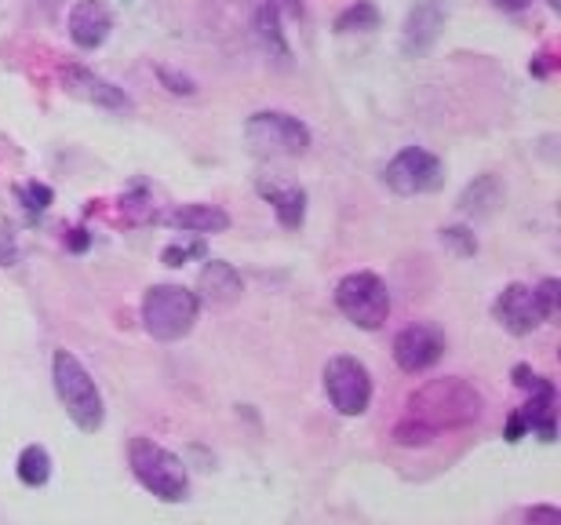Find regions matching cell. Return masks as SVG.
<instances>
[{"label":"cell","mask_w":561,"mask_h":525,"mask_svg":"<svg viewBox=\"0 0 561 525\" xmlns=\"http://www.w3.org/2000/svg\"><path fill=\"white\" fill-rule=\"evenodd\" d=\"M205 255H208V244L201 238H186V233H183V241L164 244L161 263L164 266H186L190 260H205Z\"/></svg>","instance_id":"obj_22"},{"label":"cell","mask_w":561,"mask_h":525,"mask_svg":"<svg viewBox=\"0 0 561 525\" xmlns=\"http://www.w3.org/2000/svg\"><path fill=\"white\" fill-rule=\"evenodd\" d=\"M266 4H274L277 11H288L291 19H302V0H266Z\"/></svg>","instance_id":"obj_32"},{"label":"cell","mask_w":561,"mask_h":525,"mask_svg":"<svg viewBox=\"0 0 561 525\" xmlns=\"http://www.w3.org/2000/svg\"><path fill=\"white\" fill-rule=\"evenodd\" d=\"M255 30H260V37H263V48L274 52L277 59L285 62L288 59V44H285V37H280V22H277V8L274 4L260 8V15H255Z\"/></svg>","instance_id":"obj_21"},{"label":"cell","mask_w":561,"mask_h":525,"mask_svg":"<svg viewBox=\"0 0 561 525\" xmlns=\"http://www.w3.org/2000/svg\"><path fill=\"white\" fill-rule=\"evenodd\" d=\"M503 201V186L496 175H478L474 183H470L463 194H459V212L463 216H489L492 208H496Z\"/></svg>","instance_id":"obj_18"},{"label":"cell","mask_w":561,"mask_h":525,"mask_svg":"<svg viewBox=\"0 0 561 525\" xmlns=\"http://www.w3.org/2000/svg\"><path fill=\"white\" fill-rule=\"evenodd\" d=\"M197 310H201V299L190 293V288L164 282V285L146 288L139 315H142V329L150 332L153 340L175 343L194 332Z\"/></svg>","instance_id":"obj_4"},{"label":"cell","mask_w":561,"mask_h":525,"mask_svg":"<svg viewBox=\"0 0 561 525\" xmlns=\"http://www.w3.org/2000/svg\"><path fill=\"white\" fill-rule=\"evenodd\" d=\"M244 293V282L241 274L233 271V263H222V260H208L201 266L197 274V299H205L208 307H230L233 299H241Z\"/></svg>","instance_id":"obj_15"},{"label":"cell","mask_w":561,"mask_h":525,"mask_svg":"<svg viewBox=\"0 0 561 525\" xmlns=\"http://www.w3.org/2000/svg\"><path fill=\"white\" fill-rule=\"evenodd\" d=\"M88 244H92V233H88V230L77 227V230L66 233V249H70V252H88Z\"/></svg>","instance_id":"obj_31"},{"label":"cell","mask_w":561,"mask_h":525,"mask_svg":"<svg viewBox=\"0 0 561 525\" xmlns=\"http://www.w3.org/2000/svg\"><path fill=\"white\" fill-rule=\"evenodd\" d=\"M379 22H383V15H379L373 0H357V4L343 8L335 15V33H373L379 30Z\"/></svg>","instance_id":"obj_20"},{"label":"cell","mask_w":561,"mask_h":525,"mask_svg":"<svg viewBox=\"0 0 561 525\" xmlns=\"http://www.w3.org/2000/svg\"><path fill=\"white\" fill-rule=\"evenodd\" d=\"M157 77H161V84H164L172 95H194V92H197V84L190 81L186 73H175V70H168V66H157Z\"/></svg>","instance_id":"obj_27"},{"label":"cell","mask_w":561,"mask_h":525,"mask_svg":"<svg viewBox=\"0 0 561 525\" xmlns=\"http://www.w3.org/2000/svg\"><path fill=\"white\" fill-rule=\"evenodd\" d=\"M51 384L55 395H59L66 416H70L77 427L95 434L106 423V406H103V390L92 379V373L81 365V357L70 351H55L51 357Z\"/></svg>","instance_id":"obj_3"},{"label":"cell","mask_w":561,"mask_h":525,"mask_svg":"<svg viewBox=\"0 0 561 525\" xmlns=\"http://www.w3.org/2000/svg\"><path fill=\"white\" fill-rule=\"evenodd\" d=\"M492 318H496L500 329H507L511 336H529V332H536L547 321L540 299H536V288L522 285V282H511L496 296V304H492Z\"/></svg>","instance_id":"obj_11"},{"label":"cell","mask_w":561,"mask_h":525,"mask_svg":"<svg viewBox=\"0 0 561 525\" xmlns=\"http://www.w3.org/2000/svg\"><path fill=\"white\" fill-rule=\"evenodd\" d=\"M59 81L62 88L70 92L73 99H84V103H92L99 110H117V114H125V110H131V99L125 95V88L110 84L106 77L92 73L88 66L81 62H66L59 66Z\"/></svg>","instance_id":"obj_12"},{"label":"cell","mask_w":561,"mask_h":525,"mask_svg":"<svg viewBox=\"0 0 561 525\" xmlns=\"http://www.w3.org/2000/svg\"><path fill=\"white\" fill-rule=\"evenodd\" d=\"M525 522H529V525H561V511L551 507V504H540V507L525 511Z\"/></svg>","instance_id":"obj_28"},{"label":"cell","mask_w":561,"mask_h":525,"mask_svg":"<svg viewBox=\"0 0 561 525\" xmlns=\"http://www.w3.org/2000/svg\"><path fill=\"white\" fill-rule=\"evenodd\" d=\"M121 216L131 227H139V222H150L153 219V197L146 194V190H131V194L121 197Z\"/></svg>","instance_id":"obj_24"},{"label":"cell","mask_w":561,"mask_h":525,"mask_svg":"<svg viewBox=\"0 0 561 525\" xmlns=\"http://www.w3.org/2000/svg\"><path fill=\"white\" fill-rule=\"evenodd\" d=\"M442 241L448 244V249H456L459 255H474L478 252V238L467 227H445Z\"/></svg>","instance_id":"obj_25"},{"label":"cell","mask_w":561,"mask_h":525,"mask_svg":"<svg viewBox=\"0 0 561 525\" xmlns=\"http://www.w3.org/2000/svg\"><path fill=\"white\" fill-rule=\"evenodd\" d=\"M551 66H554V62H551V55H540V59H536V62L529 66V70H533L536 77H547V73H551Z\"/></svg>","instance_id":"obj_34"},{"label":"cell","mask_w":561,"mask_h":525,"mask_svg":"<svg viewBox=\"0 0 561 525\" xmlns=\"http://www.w3.org/2000/svg\"><path fill=\"white\" fill-rule=\"evenodd\" d=\"M481 412H485V398L474 384H467L463 376H442L405 398V412L398 416L390 438L401 449H423V445L442 438L445 431H463L478 423Z\"/></svg>","instance_id":"obj_1"},{"label":"cell","mask_w":561,"mask_h":525,"mask_svg":"<svg viewBox=\"0 0 561 525\" xmlns=\"http://www.w3.org/2000/svg\"><path fill=\"white\" fill-rule=\"evenodd\" d=\"M324 395L340 416H365L373 401V373L351 354H335L324 365Z\"/></svg>","instance_id":"obj_7"},{"label":"cell","mask_w":561,"mask_h":525,"mask_svg":"<svg viewBox=\"0 0 561 525\" xmlns=\"http://www.w3.org/2000/svg\"><path fill=\"white\" fill-rule=\"evenodd\" d=\"M168 227L183 230V233H222L230 230V216L219 205H179L164 216Z\"/></svg>","instance_id":"obj_16"},{"label":"cell","mask_w":561,"mask_h":525,"mask_svg":"<svg viewBox=\"0 0 561 525\" xmlns=\"http://www.w3.org/2000/svg\"><path fill=\"white\" fill-rule=\"evenodd\" d=\"M110 30H114V19H110V8L103 0H77L70 8V41L77 48L84 52L103 48Z\"/></svg>","instance_id":"obj_14"},{"label":"cell","mask_w":561,"mask_h":525,"mask_svg":"<svg viewBox=\"0 0 561 525\" xmlns=\"http://www.w3.org/2000/svg\"><path fill=\"white\" fill-rule=\"evenodd\" d=\"M514 387H522L529 401L518 409L529 434H540V442H554L558 434V387L547 376L533 373L529 365H514Z\"/></svg>","instance_id":"obj_9"},{"label":"cell","mask_w":561,"mask_h":525,"mask_svg":"<svg viewBox=\"0 0 561 525\" xmlns=\"http://www.w3.org/2000/svg\"><path fill=\"white\" fill-rule=\"evenodd\" d=\"M525 434H529V427H525V420H522V412L514 409L511 416H507V431H503V438L507 442H522Z\"/></svg>","instance_id":"obj_30"},{"label":"cell","mask_w":561,"mask_h":525,"mask_svg":"<svg viewBox=\"0 0 561 525\" xmlns=\"http://www.w3.org/2000/svg\"><path fill=\"white\" fill-rule=\"evenodd\" d=\"M15 475H19V482L26 486V489H41V486H48L51 482V453L44 449V445H26V449L19 453V460H15Z\"/></svg>","instance_id":"obj_19"},{"label":"cell","mask_w":561,"mask_h":525,"mask_svg":"<svg viewBox=\"0 0 561 525\" xmlns=\"http://www.w3.org/2000/svg\"><path fill=\"white\" fill-rule=\"evenodd\" d=\"M55 201V190L48 183H37V179H30V183L19 186V205L30 212V216H41V212H48Z\"/></svg>","instance_id":"obj_23"},{"label":"cell","mask_w":561,"mask_h":525,"mask_svg":"<svg viewBox=\"0 0 561 525\" xmlns=\"http://www.w3.org/2000/svg\"><path fill=\"white\" fill-rule=\"evenodd\" d=\"M445 351H448V340L434 321H412V326L398 332L394 347H390L394 365L409 376H420L426 368H434L445 357Z\"/></svg>","instance_id":"obj_10"},{"label":"cell","mask_w":561,"mask_h":525,"mask_svg":"<svg viewBox=\"0 0 561 525\" xmlns=\"http://www.w3.org/2000/svg\"><path fill=\"white\" fill-rule=\"evenodd\" d=\"M383 183H387L390 190H394L398 197L434 194V190L445 183V164L437 161L431 150H423V147H405V150L394 153V158L387 161Z\"/></svg>","instance_id":"obj_8"},{"label":"cell","mask_w":561,"mask_h":525,"mask_svg":"<svg viewBox=\"0 0 561 525\" xmlns=\"http://www.w3.org/2000/svg\"><path fill=\"white\" fill-rule=\"evenodd\" d=\"M128 467L131 478L146 489L150 497L164 500V504H183L190 497V471L172 449H164L161 442L136 434L128 442Z\"/></svg>","instance_id":"obj_2"},{"label":"cell","mask_w":561,"mask_h":525,"mask_svg":"<svg viewBox=\"0 0 561 525\" xmlns=\"http://www.w3.org/2000/svg\"><path fill=\"white\" fill-rule=\"evenodd\" d=\"M15 260H19V244L8 227H0V266H11Z\"/></svg>","instance_id":"obj_29"},{"label":"cell","mask_w":561,"mask_h":525,"mask_svg":"<svg viewBox=\"0 0 561 525\" xmlns=\"http://www.w3.org/2000/svg\"><path fill=\"white\" fill-rule=\"evenodd\" d=\"M244 142L260 158H302L310 150V128L285 110H260L244 121Z\"/></svg>","instance_id":"obj_6"},{"label":"cell","mask_w":561,"mask_h":525,"mask_svg":"<svg viewBox=\"0 0 561 525\" xmlns=\"http://www.w3.org/2000/svg\"><path fill=\"white\" fill-rule=\"evenodd\" d=\"M448 22V11L442 0H416L405 19V33H401V48L409 55H426L434 48V41L442 37Z\"/></svg>","instance_id":"obj_13"},{"label":"cell","mask_w":561,"mask_h":525,"mask_svg":"<svg viewBox=\"0 0 561 525\" xmlns=\"http://www.w3.org/2000/svg\"><path fill=\"white\" fill-rule=\"evenodd\" d=\"M260 194L274 205V216L285 230H299L307 219V190L302 186H277V183H260Z\"/></svg>","instance_id":"obj_17"},{"label":"cell","mask_w":561,"mask_h":525,"mask_svg":"<svg viewBox=\"0 0 561 525\" xmlns=\"http://www.w3.org/2000/svg\"><path fill=\"white\" fill-rule=\"evenodd\" d=\"M536 299H540V307H543V318L551 321L558 315V299H561V282H558V277H547V282L536 285Z\"/></svg>","instance_id":"obj_26"},{"label":"cell","mask_w":561,"mask_h":525,"mask_svg":"<svg viewBox=\"0 0 561 525\" xmlns=\"http://www.w3.org/2000/svg\"><path fill=\"white\" fill-rule=\"evenodd\" d=\"M335 307L340 315L351 321V326L365 329V332H376L387 326L390 318V293H387V282L373 271H354L340 277L335 285Z\"/></svg>","instance_id":"obj_5"},{"label":"cell","mask_w":561,"mask_h":525,"mask_svg":"<svg viewBox=\"0 0 561 525\" xmlns=\"http://www.w3.org/2000/svg\"><path fill=\"white\" fill-rule=\"evenodd\" d=\"M492 4H496L500 11H525L533 0H492Z\"/></svg>","instance_id":"obj_33"},{"label":"cell","mask_w":561,"mask_h":525,"mask_svg":"<svg viewBox=\"0 0 561 525\" xmlns=\"http://www.w3.org/2000/svg\"><path fill=\"white\" fill-rule=\"evenodd\" d=\"M547 4H551V8L558 11V8H561V0H547Z\"/></svg>","instance_id":"obj_35"}]
</instances>
